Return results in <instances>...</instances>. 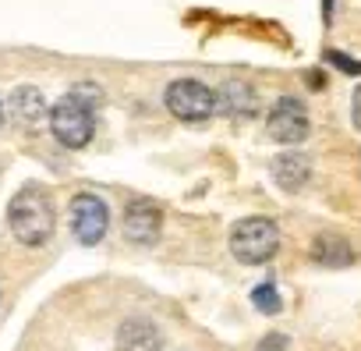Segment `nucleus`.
I'll return each instance as SVG.
<instances>
[{
	"mask_svg": "<svg viewBox=\"0 0 361 351\" xmlns=\"http://www.w3.org/2000/svg\"><path fill=\"white\" fill-rule=\"evenodd\" d=\"M329 8H333V0H322V11H326V18H329Z\"/></svg>",
	"mask_w": 361,
	"mask_h": 351,
	"instance_id": "nucleus-15",
	"label": "nucleus"
},
{
	"mask_svg": "<svg viewBox=\"0 0 361 351\" xmlns=\"http://www.w3.org/2000/svg\"><path fill=\"white\" fill-rule=\"evenodd\" d=\"M266 124H269V135L276 142H287V145H294V142H301L308 135V114H305L301 100H294V96L276 100Z\"/></svg>",
	"mask_w": 361,
	"mask_h": 351,
	"instance_id": "nucleus-6",
	"label": "nucleus"
},
{
	"mask_svg": "<svg viewBox=\"0 0 361 351\" xmlns=\"http://www.w3.org/2000/svg\"><path fill=\"white\" fill-rule=\"evenodd\" d=\"M92 128H96V121H92V107L82 103L75 93L61 96V100L50 107V131H54V138H57L61 145H68V149H82V145L92 138Z\"/></svg>",
	"mask_w": 361,
	"mask_h": 351,
	"instance_id": "nucleus-3",
	"label": "nucleus"
},
{
	"mask_svg": "<svg viewBox=\"0 0 361 351\" xmlns=\"http://www.w3.org/2000/svg\"><path fill=\"white\" fill-rule=\"evenodd\" d=\"M8 224H11V234L22 245H43L54 234V203H50V196L36 185H25L8 206Z\"/></svg>",
	"mask_w": 361,
	"mask_h": 351,
	"instance_id": "nucleus-1",
	"label": "nucleus"
},
{
	"mask_svg": "<svg viewBox=\"0 0 361 351\" xmlns=\"http://www.w3.org/2000/svg\"><path fill=\"white\" fill-rule=\"evenodd\" d=\"M216 103H220V110H227V114H234V117H252L255 107H259L255 89H252L248 82H227V85L220 89Z\"/></svg>",
	"mask_w": 361,
	"mask_h": 351,
	"instance_id": "nucleus-10",
	"label": "nucleus"
},
{
	"mask_svg": "<svg viewBox=\"0 0 361 351\" xmlns=\"http://www.w3.org/2000/svg\"><path fill=\"white\" fill-rule=\"evenodd\" d=\"M106 224H110V213H106V203L99 196L82 192L71 199V231L82 245H96L106 234Z\"/></svg>",
	"mask_w": 361,
	"mask_h": 351,
	"instance_id": "nucleus-5",
	"label": "nucleus"
},
{
	"mask_svg": "<svg viewBox=\"0 0 361 351\" xmlns=\"http://www.w3.org/2000/svg\"><path fill=\"white\" fill-rule=\"evenodd\" d=\"M312 259L322 263V266H347V263H354V252H350V245L343 238L319 234L315 238V249H312Z\"/></svg>",
	"mask_w": 361,
	"mask_h": 351,
	"instance_id": "nucleus-12",
	"label": "nucleus"
},
{
	"mask_svg": "<svg viewBox=\"0 0 361 351\" xmlns=\"http://www.w3.org/2000/svg\"><path fill=\"white\" fill-rule=\"evenodd\" d=\"M276 249H280V231H276V224L266 220V217H248V220H241V224L234 227V234H231V252H234L241 263H248V266L269 263V259L276 256Z\"/></svg>",
	"mask_w": 361,
	"mask_h": 351,
	"instance_id": "nucleus-2",
	"label": "nucleus"
},
{
	"mask_svg": "<svg viewBox=\"0 0 361 351\" xmlns=\"http://www.w3.org/2000/svg\"><path fill=\"white\" fill-rule=\"evenodd\" d=\"M329 61H333L336 68H343V71H350V75H361V64H357V61H350V57H343V54H336V50L329 54Z\"/></svg>",
	"mask_w": 361,
	"mask_h": 351,
	"instance_id": "nucleus-14",
	"label": "nucleus"
},
{
	"mask_svg": "<svg viewBox=\"0 0 361 351\" xmlns=\"http://www.w3.org/2000/svg\"><path fill=\"white\" fill-rule=\"evenodd\" d=\"M8 107H11V117L22 128H36L43 117H50V107H47V100H43V93L36 85H18L11 93V103Z\"/></svg>",
	"mask_w": 361,
	"mask_h": 351,
	"instance_id": "nucleus-8",
	"label": "nucleus"
},
{
	"mask_svg": "<svg viewBox=\"0 0 361 351\" xmlns=\"http://www.w3.org/2000/svg\"><path fill=\"white\" fill-rule=\"evenodd\" d=\"M216 93L206 85V82H195V78H180L166 89V110L177 117V121H188V124H199V121H209L216 114Z\"/></svg>",
	"mask_w": 361,
	"mask_h": 351,
	"instance_id": "nucleus-4",
	"label": "nucleus"
},
{
	"mask_svg": "<svg viewBox=\"0 0 361 351\" xmlns=\"http://www.w3.org/2000/svg\"><path fill=\"white\" fill-rule=\"evenodd\" d=\"M0 121H4V103H0Z\"/></svg>",
	"mask_w": 361,
	"mask_h": 351,
	"instance_id": "nucleus-16",
	"label": "nucleus"
},
{
	"mask_svg": "<svg viewBox=\"0 0 361 351\" xmlns=\"http://www.w3.org/2000/svg\"><path fill=\"white\" fill-rule=\"evenodd\" d=\"M117 351H159V330H156V323H149L142 316L124 319L121 330H117Z\"/></svg>",
	"mask_w": 361,
	"mask_h": 351,
	"instance_id": "nucleus-9",
	"label": "nucleus"
},
{
	"mask_svg": "<svg viewBox=\"0 0 361 351\" xmlns=\"http://www.w3.org/2000/svg\"><path fill=\"white\" fill-rule=\"evenodd\" d=\"M163 227V213L152 199H131L124 210V238L135 245H152L159 238Z\"/></svg>",
	"mask_w": 361,
	"mask_h": 351,
	"instance_id": "nucleus-7",
	"label": "nucleus"
},
{
	"mask_svg": "<svg viewBox=\"0 0 361 351\" xmlns=\"http://www.w3.org/2000/svg\"><path fill=\"white\" fill-rule=\"evenodd\" d=\"M252 302H255L262 312H280V291H276L269 280H262L259 287H252Z\"/></svg>",
	"mask_w": 361,
	"mask_h": 351,
	"instance_id": "nucleus-13",
	"label": "nucleus"
},
{
	"mask_svg": "<svg viewBox=\"0 0 361 351\" xmlns=\"http://www.w3.org/2000/svg\"><path fill=\"white\" fill-rule=\"evenodd\" d=\"M273 178H276L280 189H287V192H301L305 182H308V160L298 156V153L280 156V160L273 163Z\"/></svg>",
	"mask_w": 361,
	"mask_h": 351,
	"instance_id": "nucleus-11",
	"label": "nucleus"
}]
</instances>
